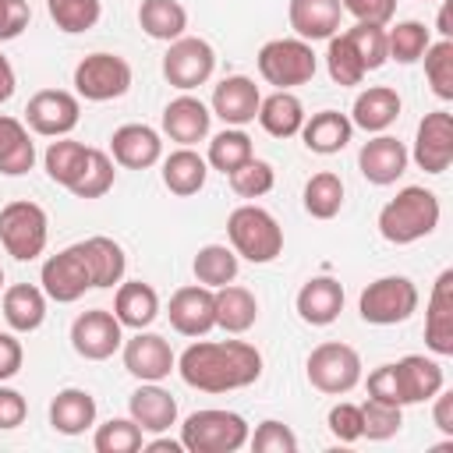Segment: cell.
<instances>
[{
    "instance_id": "obj_22",
    "label": "cell",
    "mask_w": 453,
    "mask_h": 453,
    "mask_svg": "<svg viewBox=\"0 0 453 453\" xmlns=\"http://www.w3.org/2000/svg\"><path fill=\"white\" fill-rule=\"evenodd\" d=\"M127 411L142 432H166L170 425H177V400L159 382H142L127 396Z\"/></svg>"
},
{
    "instance_id": "obj_17",
    "label": "cell",
    "mask_w": 453,
    "mask_h": 453,
    "mask_svg": "<svg viewBox=\"0 0 453 453\" xmlns=\"http://www.w3.org/2000/svg\"><path fill=\"white\" fill-rule=\"evenodd\" d=\"M407 159H411V156H407L403 142H396L393 134H375L372 142L361 145V152H357V170H361V177H365L368 184L386 188V184H393V180L403 177Z\"/></svg>"
},
{
    "instance_id": "obj_10",
    "label": "cell",
    "mask_w": 453,
    "mask_h": 453,
    "mask_svg": "<svg viewBox=\"0 0 453 453\" xmlns=\"http://www.w3.org/2000/svg\"><path fill=\"white\" fill-rule=\"evenodd\" d=\"M216 71V53L205 39L198 35H180L170 42L166 57H163V78L180 88V92H191L198 85H205Z\"/></svg>"
},
{
    "instance_id": "obj_35",
    "label": "cell",
    "mask_w": 453,
    "mask_h": 453,
    "mask_svg": "<svg viewBox=\"0 0 453 453\" xmlns=\"http://www.w3.org/2000/svg\"><path fill=\"white\" fill-rule=\"evenodd\" d=\"M258 124L273 134V138H294L304 124V106L294 92L276 88L269 99L258 103Z\"/></svg>"
},
{
    "instance_id": "obj_48",
    "label": "cell",
    "mask_w": 453,
    "mask_h": 453,
    "mask_svg": "<svg viewBox=\"0 0 453 453\" xmlns=\"http://www.w3.org/2000/svg\"><path fill=\"white\" fill-rule=\"evenodd\" d=\"M230 177V188H234V195H241V198H262V195H269L273 191V184H276V173H273V166L265 163V159H248V163H241L234 173H226Z\"/></svg>"
},
{
    "instance_id": "obj_20",
    "label": "cell",
    "mask_w": 453,
    "mask_h": 453,
    "mask_svg": "<svg viewBox=\"0 0 453 453\" xmlns=\"http://www.w3.org/2000/svg\"><path fill=\"white\" fill-rule=\"evenodd\" d=\"M258 103H262V92L244 74H230L212 88V113L230 127H241V124L255 120L258 117Z\"/></svg>"
},
{
    "instance_id": "obj_38",
    "label": "cell",
    "mask_w": 453,
    "mask_h": 453,
    "mask_svg": "<svg viewBox=\"0 0 453 453\" xmlns=\"http://www.w3.org/2000/svg\"><path fill=\"white\" fill-rule=\"evenodd\" d=\"M191 269H195V280L202 287H209V290L226 287L237 276V251L226 244H205V248H198Z\"/></svg>"
},
{
    "instance_id": "obj_53",
    "label": "cell",
    "mask_w": 453,
    "mask_h": 453,
    "mask_svg": "<svg viewBox=\"0 0 453 453\" xmlns=\"http://www.w3.org/2000/svg\"><path fill=\"white\" fill-rule=\"evenodd\" d=\"M32 21V11L25 0H0V42L18 39Z\"/></svg>"
},
{
    "instance_id": "obj_7",
    "label": "cell",
    "mask_w": 453,
    "mask_h": 453,
    "mask_svg": "<svg viewBox=\"0 0 453 453\" xmlns=\"http://www.w3.org/2000/svg\"><path fill=\"white\" fill-rule=\"evenodd\" d=\"M357 311L372 326H396L418 311V287L407 276H382L361 290Z\"/></svg>"
},
{
    "instance_id": "obj_1",
    "label": "cell",
    "mask_w": 453,
    "mask_h": 453,
    "mask_svg": "<svg viewBox=\"0 0 453 453\" xmlns=\"http://www.w3.org/2000/svg\"><path fill=\"white\" fill-rule=\"evenodd\" d=\"M177 372L191 389L230 393L262 375V354L244 340H198L177 357Z\"/></svg>"
},
{
    "instance_id": "obj_47",
    "label": "cell",
    "mask_w": 453,
    "mask_h": 453,
    "mask_svg": "<svg viewBox=\"0 0 453 453\" xmlns=\"http://www.w3.org/2000/svg\"><path fill=\"white\" fill-rule=\"evenodd\" d=\"M400 425H403V411L396 403H386V400H375V396H368L361 403V435L389 439V435L400 432Z\"/></svg>"
},
{
    "instance_id": "obj_39",
    "label": "cell",
    "mask_w": 453,
    "mask_h": 453,
    "mask_svg": "<svg viewBox=\"0 0 453 453\" xmlns=\"http://www.w3.org/2000/svg\"><path fill=\"white\" fill-rule=\"evenodd\" d=\"M340 205H343V180L333 170H322L304 184V212L308 216L333 219L340 212Z\"/></svg>"
},
{
    "instance_id": "obj_42",
    "label": "cell",
    "mask_w": 453,
    "mask_h": 453,
    "mask_svg": "<svg viewBox=\"0 0 453 453\" xmlns=\"http://www.w3.org/2000/svg\"><path fill=\"white\" fill-rule=\"evenodd\" d=\"M46 11H50V18L60 32L78 35V32L96 28V21L103 14V4L99 0H46Z\"/></svg>"
},
{
    "instance_id": "obj_15",
    "label": "cell",
    "mask_w": 453,
    "mask_h": 453,
    "mask_svg": "<svg viewBox=\"0 0 453 453\" xmlns=\"http://www.w3.org/2000/svg\"><path fill=\"white\" fill-rule=\"evenodd\" d=\"M166 315L180 336H205L216 326V290H209L202 283L180 287V290H173Z\"/></svg>"
},
{
    "instance_id": "obj_36",
    "label": "cell",
    "mask_w": 453,
    "mask_h": 453,
    "mask_svg": "<svg viewBox=\"0 0 453 453\" xmlns=\"http://www.w3.org/2000/svg\"><path fill=\"white\" fill-rule=\"evenodd\" d=\"M138 25L149 39H159V42H173L184 35L188 28V11L177 4V0H142L138 7Z\"/></svg>"
},
{
    "instance_id": "obj_56",
    "label": "cell",
    "mask_w": 453,
    "mask_h": 453,
    "mask_svg": "<svg viewBox=\"0 0 453 453\" xmlns=\"http://www.w3.org/2000/svg\"><path fill=\"white\" fill-rule=\"evenodd\" d=\"M368 396L400 407V400H396V375H393V365H379V368L368 375Z\"/></svg>"
},
{
    "instance_id": "obj_2",
    "label": "cell",
    "mask_w": 453,
    "mask_h": 453,
    "mask_svg": "<svg viewBox=\"0 0 453 453\" xmlns=\"http://www.w3.org/2000/svg\"><path fill=\"white\" fill-rule=\"evenodd\" d=\"M439 198L435 191L411 184L403 191H396V198H389L379 212V234L389 244H414L421 237H428L439 226Z\"/></svg>"
},
{
    "instance_id": "obj_41",
    "label": "cell",
    "mask_w": 453,
    "mask_h": 453,
    "mask_svg": "<svg viewBox=\"0 0 453 453\" xmlns=\"http://www.w3.org/2000/svg\"><path fill=\"white\" fill-rule=\"evenodd\" d=\"M428 42H432V35H428V28L421 21H400L396 28L386 32V60L414 64V60H421Z\"/></svg>"
},
{
    "instance_id": "obj_46",
    "label": "cell",
    "mask_w": 453,
    "mask_h": 453,
    "mask_svg": "<svg viewBox=\"0 0 453 453\" xmlns=\"http://www.w3.org/2000/svg\"><path fill=\"white\" fill-rule=\"evenodd\" d=\"M142 428L131 418H110L106 425L96 428V453H138L142 449Z\"/></svg>"
},
{
    "instance_id": "obj_45",
    "label": "cell",
    "mask_w": 453,
    "mask_h": 453,
    "mask_svg": "<svg viewBox=\"0 0 453 453\" xmlns=\"http://www.w3.org/2000/svg\"><path fill=\"white\" fill-rule=\"evenodd\" d=\"M425 57V78L439 99H453V39L428 42Z\"/></svg>"
},
{
    "instance_id": "obj_33",
    "label": "cell",
    "mask_w": 453,
    "mask_h": 453,
    "mask_svg": "<svg viewBox=\"0 0 453 453\" xmlns=\"http://www.w3.org/2000/svg\"><path fill=\"white\" fill-rule=\"evenodd\" d=\"M258 319V301L248 287H216V326L226 333H248Z\"/></svg>"
},
{
    "instance_id": "obj_57",
    "label": "cell",
    "mask_w": 453,
    "mask_h": 453,
    "mask_svg": "<svg viewBox=\"0 0 453 453\" xmlns=\"http://www.w3.org/2000/svg\"><path fill=\"white\" fill-rule=\"evenodd\" d=\"M435 400V425L446 432V435H453V393H435L432 396Z\"/></svg>"
},
{
    "instance_id": "obj_52",
    "label": "cell",
    "mask_w": 453,
    "mask_h": 453,
    "mask_svg": "<svg viewBox=\"0 0 453 453\" xmlns=\"http://www.w3.org/2000/svg\"><path fill=\"white\" fill-rule=\"evenodd\" d=\"M340 7L357 18L361 25H389L393 14H396V0H340Z\"/></svg>"
},
{
    "instance_id": "obj_58",
    "label": "cell",
    "mask_w": 453,
    "mask_h": 453,
    "mask_svg": "<svg viewBox=\"0 0 453 453\" xmlns=\"http://www.w3.org/2000/svg\"><path fill=\"white\" fill-rule=\"evenodd\" d=\"M14 88H18V78H14V67H11V60L0 53V103H7L11 96H14Z\"/></svg>"
},
{
    "instance_id": "obj_29",
    "label": "cell",
    "mask_w": 453,
    "mask_h": 453,
    "mask_svg": "<svg viewBox=\"0 0 453 453\" xmlns=\"http://www.w3.org/2000/svg\"><path fill=\"white\" fill-rule=\"evenodd\" d=\"M354 134V124L347 113H336V110H322V113H311V120L301 124V138L311 152L319 156H333L340 149H347Z\"/></svg>"
},
{
    "instance_id": "obj_23",
    "label": "cell",
    "mask_w": 453,
    "mask_h": 453,
    "mask_svg": "<svg viewBox=\"0 0 453 453\" xmlns=\"http://www.w3.org/2000/svg\"><path fill=\"white\" fill-rule=\"evenodd\" d=\"M209 124H212V113L195 96H177L163 110V131L170 134V142H180V145L202 142L209 134Z\"/></svg>"
},
{
    "instance_id": "obj_19",
    "label": "cell",
    "mask_w": 453,
    "mask_h": 453,
    "mask_svg": "<svg viewBox=\"0 0 453 453\" xmlns=\"http://www.w3.org/2000/svg\"><path fill=\"white\" fill-rule=\"evenodd\" d=\"M425 343L428 350L449 357L453 354V269H442L425 311Z\"/></svg>"
},
{
    "instance_id": "obj_9",
    "label": "cell",
    "mask_w": 453,
    "mask_h": 453,
    "mask_svg": "<svg viewBox=\"0 0 453 453\" xmlns=\"http://www.w3.org/2000/svg\"><path fill=\"white\" fill-rule=\"evenodd\" d=\"M131 88V64L117 53H88L74 67V92L88 103L120 99Z\"/></svg>"
},
{
    "instance_id": "obj_59",
    "label": "cell",
    "mask_w": 453,
    "mask_h": 453,
    "mask_svg": "<svg viewBox=\"0 0 453 453\" xmlns=\"http://www.w3.org/2000/svg\"><path fill=\"white\" fill-rule=\"evenodd\" d=\"M142 446L152 449V453H156V449H159V453H180V449H184V442H173V439H156V442H142Z\"/></svg>"
},
{
    "instance_id": "obj_21",
    "label": "cell",
    "mask_w": 453,
    "mask_h": 453,
    "mask_svg": "<svg viewBox=\"0 0 453 453\" xmlns=\"http://www.w3.org/2000/svg\"><path fill=\"white\" fill-rule=\"evenodd\" d=\"M110 152H113V163L127 170H149L163 159V138L149 124H124L113 131Z\"/></svg>"
},
{
    "instance_id": "obj_26",
    "label": "cell",
    "mask_w": 453,
    "mask_h": 453,
    "mask_svg": "<svg viewBox=\"0 0 453 453\" xmlns=\"http://www.w3.org/2000/svg\"><path fill=\"white\" fill-rule=\"evenodd\" d=\"M113 315L127 329H149L156 322V315H159V294L142 280H127V283L117 287Z\"/></svg>"
},
{
    "instance_id": "obj_51",
    "label": "cell",
    "mask_w": 453,
    "mask_h": 453,
    "mask_svg": "<svg viewBox=\"0 0 453 453\" xmlns=\"http://www.w3.org/2000/svg\"><path fill=\"white\" fill-rule=\"evenodd\" d=\"M326 425H329V432H333L340 442H357V439H365V435H361V403H336V407L329 411Z\"/></svg>"
},
{
    "instance_id": "obj_30",
    "label": "cell",
    "mask_w": 453,
    "mask_h": 453,
    "mask_svg": "<svg viewBox=\"0 0 453 453\" xmlns=\"http://www.w3.org/2000/svg\"><path fill=\"white\" fill-rule=\"evenodd\" d=\"M78 248L85 255L92 287H113V283L124 280L127 258H124V248L113 237H85V241H78Z\"/></svg>"
},
{
    "instance_id": "obj_24",
    "label": "cell",
    "mask_w": 453,
    "mask_h": 453,
    "mask_svg": "<svg viewBox=\"0 0 453 453\" xmlns=\"http://www.w3.org/2000/svg\"><path fill=\"white\" fill-rule=\"evenodd\" d=\"M343 311V287L333 276H315L297 290V315L308 326H329Z\"/></svg>"
},
{
    "instance_id": "obj_60",
    "label": "cell",
    "mask_w": 453,
    "mask_h": 453,
    "mask_svg": "<svg viewBox=\"0 0 453 453\" xmlns=\"http://www.w3.org/2000/svg\"><path fill=\"white\" fill-rule=\"evenodd\" d=\"M0 290H4V269H0Z\"/></svg>"
},
{
    "instance_id": "obj_5",
    "label": "cell",
    "mask_w": 453,
    "mask_h": 453,
    "mask_svg": "<svg viewBox=\"0 0 453 453\" xmlns=\"http://www.w3.org/2000/svg\"><path fill=\"white\" fill-rule=\"evenodd\" d=\"M46 237H50V219H46L42 205L18 198V202H7L0 209V244L18 262L39 258L46 248Z\"/></svg>"
},
{
    "instance_id": "obj_43",
    "label": "cell",
    "mask_w": 453,
    "mask_h": 453,
    "mask_svg": "<svg viewBox=\"0 0 453 453\" xmlns=\"http://www.w3.org/2000/svg\"><path fill=\"white\" fill-rule=\"evenodd\" d=\"M113 159L103 152V149H88V159H85V170L81 177L71 184V195L78 198H103L110 188H113Z\"/></svg>"
},
{
    "instance_id": "obj_3",
    "label": "cell",
    "mask_w": 453,
    "mask_h": 453,
    "mask_svg": "<svg viewBox=\"0 0 453 453\" xmlns=\"http://www.w3.org/2000/svg\"><path fill=\"white\" fill-rule=\"evenodd\" d=\"M226 237L234 251L255 265H265L283 251V230L276 216L265 212L262 205H237L226 216Z\"/></svg>"
},
{
    "instance_id": "obj_50",
    "label": "cell",
    "mask_w": 453,
    "mask_h": 453,
    "mask_svg": "<svg viewBox=\"0 0 453 453\" xmlns=\"http://www.w3.org/2000/svg\"><path fill=\"white\" fill-rule=\"evenodd\" d=\"M248 442L258 453H294L297 449V435L283 421H262L255 428V435H248Z\"/></svg>"
},
{
    "instance_id": "obj_8",
    "label": "cell",
    "mask_w": 453,
    "mask_h": 453,
    "mask_svg": "<svg viewBox=\"0 0 453 453\" xmlns=\"http://www.w3.org/2000/svg\"><path fill=\"white\" fill-rule=\"evenodd\" d=\"M308 382L319 393H329V396L350 393L361 382V354L354 347L340 343V340L319 343L308 354Z\"/></svg>"
},
{
    "instance_id": "obj_54",
    "label": "cell",
    "mask_w": 453,
    "mask_h": 453,
    "mask_svg": "<svg viewBox=\"0 0 453 453\" xmlns=\"http://www.w3.org/2000/svg\"><path fill=\"white\" fill-rule=\"evenodd\" d=\"M28 414V403L18 389L11 386H0V428H18Z\"/></svg>"
},
{
    "instance_id": "obj_40",
    "label": "cell",
    "mask_w": 453,
    "mask_h": 453,
    "mask_svg": "<svg viewBox=\"0 0 453 453\" xmlns=\"http://www.w3.org/2000/svg\"><path fill=\"white\" fill-rule=\"evenodd\" d=\"M255 156V149H251V138L241 131V127H226V131H219L212 142H209V166L212 170H219V173H234L241 163H248Z\"/></svg>"
},
{
    "instance_id": "obj_37",
    "label": "cell",
    "mask_w": 453,
    "mask_h": 453,
    "mask_svg": "<svg viewBox=\"0 0 453 453\" xmlns=\"http://www.w3.org/2000/svg\"><path fill=\"white\" fill-rule=\"evenodd\" d=\"M85 159H88V149H85L81 142H74V138L50 142V149H46V156H42L46 177H50L53 184H60V188L71 191V184H74V180L81 177V170H85Z\"/></svg>"
},
{
    "instance_id": "obj_28",
    "label": "cell",
    "mask_w": 453,
    "mask_h": 453,
    "mask_svg": "<svg viewBox=\"0 0 453 453\" xmlns=\"http://www.w3.org/2000/svg\"><path fill=\"white\" fill-rule=\"evenodd\" d=\"M400 117V96L389 85H372L354 99L350 124L361 131H386Z\"/></svg>"
},
{
    "instance_id": "obj_12",
    "label": "cell",
    "mask_w": 453,
    "mask_h": 453,
    "mask_svg": "<svg viewBox=\"0 0 453 453\" xmlns=\"http://www.w3.org/2000/svg\"><path fill=\"white\" fill-rule=\"evenodd\" d=\"M39 283H42V294L53 297L57 304H71L78 301L88 287H92V276H88V265H85V255L78 244L50 255L42 262V273H39Z\"/></svg>"
},
{
    "instance_id": "obj_18",
    "label": "cell",
    "mask_w": 453,
    "mask_h": 453,
    "mask_svg": "<svg viewBox=\"0 0 453 453\" xmlns=\"http://www.w3.org/2000/svg\"><path fill=\"white\" fill-rule=\"evenodd\" d=\"M396 375V400L400 407L407 403H425L442 389V365L425 357V354H407L393 365Z\"/></svg>"
},
{
    "instance_id": "obj_34",
    "label": "cell",
    "mask_w": 453,
    "mask_h": 453,
    "mask_svg": "<svg viewBox=\"0 0 453 453\" xmlns=\"http://www.w3.org/2000/svg\"><path fill=\"white\" fill-rule=\"evenodd\" d=\"M32 163H35V145L28 138V127L18 117L0 113V173L21 177L32 170Z\"/></svg>"
},
{
    "instance_id": "obj_13",
    "label": "cell",
    "mask_w": 453,
    "mask_h": 453,
    "mask_svg": "<svg viewBox=\"0 0 453 453\" xmlns=\"http://www.w3.org/2000/svg\"><path fill=\"white\" fill-rule=\"evenodd\" d=\"M81 117V106H78V96L64 92V88H42L28 99L25 106V120L35 134L42 138H64L74 131Z\"/></svg>"
},
{
    "instance_id": "obj_31",
    "label": "cell",
    "mask_w": 453,
    "mask_h": 453,
    "mask_svg": "<svg viewBox=\"0 0 453 453\" xmlns=\"http://www.w3.org/2000/svg\"><path fill=\"white\" fill-rule=\"evenodd\" d=\"M205 177H209V163L191 149V145H180L177 152H170L163 159V184L188 198V195H198L205 188Z\"/></svg>"
},
{
    "instance_id": "obj_6",
    "label": "cell",
    "mask_w": 453,
    "mask_h": 453,
    "mask_svg": "<svg viewBox=\"0 0 453 453\" xmlns=\"http://www.w3.org/2000/svg\"><path fill=\"white\" fill-rule=\"evenodd\" d=\"M315 53L304 39H269L258 50V74L276 88H294L315 78Z\"/></svg>"
},
{
    "instance_id": "obj_55",
    "label": "cell",
    "mask_w": 453,
    "mask_h": 453,
    "mask_svg": "<svg viewBox=\"0 0 453 453\" xmlns=\"http://www.w3.org/2000/svg\"><path fill=\"white\" fill-rule=\"evenodd\" d=\"M21 361H25V350H21V340L14 333H0V382L14 379L21 372Z\"/></svg>"
},
{
    "instance_id": "obj_14",
    "label": "cell",
    "mask_w": 453,
    "mask_h": 453,
    "mask_svg": "<svg viewBox=\"0 0 453 453\" xmlns=\"http://www.w3.org/2000/svg\"><path fill=\"white\" fill-rule=\"evenodd\" d=\"M414 163L425 173H446L453 163V117L446 110H432L418 124Z\"/></svg>"
},
{
    "instance_id": "obj_25",
    "label": "cell",
    "mask_w": 453,
    "mask_h": 453,
    "mask_svg": "<svg viewBox=\"0 0 453 453\" xmlns=\"http://www.w3.org/2000/svg\"><path fill=\"white\" fill-rule=\"evenodd\" d=\"M340 14H343L340 0H290V7H287L290 28H294L297 39H304V42L336 35Z\"/></svg>"
},
{
    "instance_id": "obj_49",
    "label": "cell",
    "mask_w": 453,
    "mask_h": 453,
    "mask_svg": "<svg viewBox=\"0 0 453 453\" xmlns=\"http://www.w3.org/2000/svg\"><path fill=\"white\" fill-rule=\"evenodd\" d=\"M347 39H350V46H354V53L361 57V64H365V71H379L382 64H386V28L382 25H354V28H347L343 32Z\"/></svg>"
},
{
    "instance_id": "obj_32",
    "label": "cell",
    "mask_w": 453,
    "mask_h": 453,
    "mask_svg": "<svg viewBox=\"0 0 453 453\" xmlns=\"http://www.w3.org/2000/svg\"><path fill=\"white\" fill-rule=\"evenodd\" d=\"M4 319L14 333H32L46 319V294L32 283H14L4 290Z\"/></svg>"
},
{
    "instance_id": "obj_4",
    "label": "cell",
    "mask_w": 453,
    "mask_h": 453,
    "mask_svg": "<svg viewBox=\"0 0 453 453\" xmlns=\"http://www.w3.org/2000/svg\"><path fill=\"white\" fill-rule=\"evenodd\" d=\"M248 421L219 407L195 411L180 425V442L188 453H237L248 442Z\"/></svg>"
},
{
    "instance_id": "obj_27",
    "label": "cell",
    "mask_w": 453,
    "mask_h": 453,
    "mask_svg": "<svg viewBox=\"0 0 453 453\" xmlns=\"http://www.w3.org/2000/svg\"><path fill=\"white\" fill-rule=\"evenodd\" d=\"M50 425L60 435H81L88 425H96V396L88 389H60L50 403Z\"/></svg>"
},
{
    "instance_id": "obj_44",
    "label": "cell",
    "mask_w": 453,
    "mask_h": 453,
    "mask_svg": "<svg viewBox=\"0 0 453 453\" xmlns=\"http://www.w3.org/2000/svg\"><path fill=\"white\" fill-rule=\"evenodd\" d=\"M326 67H329V78L336 85H361V78L368 74L361 57L354 53L350 39L347 35H329V50H326Z\"/></svg>"
},
{
    "instance_id": "obj_11",
    "label": "cell",
    "mask_w": 453,
    "mask_h": 453,
    "mask_svg": "<svg viewBox=\"0 0 453 453\" xmlns=\"http://www.w3.org/2000/svg\"><path fill=\"white\" fill-rule=\"evenodd\" d=\"M71 347L85 357V361H106L124 347V326L117 322L113 311L106 308H92L81 311L71 322Z\"/></svg>"
},
{
    "instance_id": "obj_16",
    "label": "cell",
    "mask_w": 453,
    "mask_h": 453,
    "mask_svg": "<svg viewBox=\"0 0 453 453\" xmlns=\"http://www.w3.org/2000/svg\"><path fill=\"white\" fill-rule=\"evenodd\" d=\"M124 368H127L134 379H142V382H163V379L177 368V357H173L166 336L138 329V333L124 343Z\"/></svg>"
}]
</instances>
